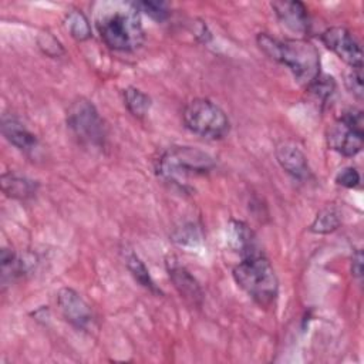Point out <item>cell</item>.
<instances>
[{"instance_id":"cell-12","label":"cell","mask_w":364,"mask_h":364,"mask_svg":"<svg viewBox=\"0 0 364 364\" xmlns=\"http://www.w3.org/2000/svg\"><path fill=\"white\" fill-rule=\"evenodd\" d=\"M166 264L169 279L173 283L178 293L181 294V297H183L191 304L200 306L203 301V291L198 280L191 274V272L186 267L178 264L176 262L169 260L166 262Z\"/></svg>"},{"instance_id":"cell-26","label":"cell","mask_w":364,"mask_h":364,"mask_svg":"<svg viewBox=\"0 0 364 364\" xmlns=\"http://www.w3.org/2000/svg\"><path fill=\"white\" fill-rule=\"evenodd\" d=\"M336 183L353 189L360 183V173L354 166H346L336 175Z\"/></svg>"},{"instance_id":"cell-20","label":"cell","mask_w":364,"mask_h":364,"mask_svg":"<svg viewBox=\"0 0 364 364\" xmlns=\"http://www.w3.org/2000/svg\"><path fill=\"white\" fill-rule=\"evenodd\" d=\"M124 102L127 109L136 118H144L152 105L148 94L135 87H127L124 90Z\"/></svg>"},{"instance_id":"cell-17","label":"cell","mask_w":364,"mask_h":364,"mask_svg":"<svg viewBox=\"0 0 364 364\" xmlns=\"http://www.w3.org/2000/svg\"><path fill=\"white\" fill-rule=\"evenodd\" d=\"M124 259H125V264L129 270V273L132 274V277L145 289H148L152 293H161V290L156 287L155 282L152 280L148 267L145 266V263L141 260V257L132 252V250H127L124 253Z\"/></svg>"},{"instance_id":"cell-7","label":"cell","mask_w":364,"mask_h":364,"mask_svg":"<svg viewBox=\"0 0 364 364\" xmlns=\"http://www.w3.org/2000/svg\"><path fill=\"white\" fill-rule=\"evenodd\" d=\"M326 138L330 149L344 156L357 155L364 145L363 111L357 108L346 109L328 128Z\"/></svg>"},{"instance_id":"cell-1","label":"cell","mask_w":364,"mask_h":364,"mask_svg":"<svg viewBox=\"0 0 364 364\" xmlns=\"http://www.w3.org/2000/svg\"><path fill=\"white\" fill-rule=\"evenodd\" d=\"M256 41L269 58L286 65L303 87L309 88L321 74L318 50L310 41L303 38L277 40L267 33H259Z\"/></svg>"},{"instance_id":"cell-14","label":"cell","mask_w":364,"mask_h":364,"mask_svg":"<svg viewBox=\"0 0 364 364\" xmlns=\"http://www.w3.org/2000/svg\"><path fill=\"white\" fill-rule=\"evenodd\" d=\"M0 264H1V284L4 289L14 279L28 273L36 264V257L28 253L24 256H20L13 249L3 247L0 252Z\"/></svg>"},{"instance_id":"cell-2","label":"cell","mask_w":364,"mask_h":364,"mask_svg":"<svg viewBox=\"0 0 364 364\" xmlns=\"http://www.w3.org/2000/svg\"><path fill=\"white\" fill-rule=\"evenodd\" d=\"M97 28L105 46L115 51H134L145 40L139 11L134 3L114 4L102 10L97 17Z\"/></svg>"},{"instance_id":"cell-8","label":"cell","mask_w":364,"mask_h":364,"mask_svg":"<svg viewBox=\"0 0 364 364\" xmlns=\"http://www.w3.org/2000/svg\"><path fill=\"white\" fill-rule=\"evenodd\" d=\"M57 306L63 317L78 330H90L94 326V313L85 299L71 287H63L57 293Z\"/></svg>"},{"instance_id":"cell-19","label":"cell","mask_w":364,"mask_h":364,"mask_svg":"<svg viewBox=\"0 0 364 364\" xmlns=\"http://www.w3.org/2000/svg\"><path fill=\"white\" fill-rule=\"evenodd\" d=\"M341 223L340 212L334 205H327L323 208L314 220L310 225V232L317 233V235H327L334 232Z\"/></svg>"},{"instance_id":"cell-18","label":"cell","mask_w":364,"mask_h":364,"mask_svg":"<svg viewBox=\"0 0 364 364\" xmlns=\"http://www.w3.org/2000/svg\"><path fill=\"white\" fill-rule=\"evenodd\" d=\"M64 26L77 41H87L92 36L91 24L81 10H71L64 17Z\"/></svg>"},{"instance_id":"cell-11","label":"cell","mask_w":364,"mask_h":364,"mask_svg":"<svg viewBox=\"0 0 364 364\" xmlns=\"http://www.w3.org/2000/svg\"><path fill=\"white\" fill-rule=\"evenodd\" d=\"M272 9L274 10L280 23L293 33L306 34L310 30V16L304 3L299 0L293 1H273Z\"/></svg>"},{"instance_id":"cell-3","label":"cell","mask_w":364,"mask_h":364,"mask_svg":"<svg viewBox=\"0 0 364 364\" xmlns=\"http://www.w3.org/2000/svg\"><path fill=\"white\" fill-rule=\"evenodd\" d=\"M236 284L260 307H272L279 296V279L269 259L260 252L247 255L232 270Z\"/></svg>"},{"instance_id":"cell-27","label":"cell","mask_w":364,"mask_h":364,"mask_svg":"<svg viewBox=\"0 0 364 364\" xmlns=\"http://www.w3.org/2000/svg\"><path fill=\"white\" fill-rule=\"evenodd\" d=\"M363 260H364L363 252H361V249H357L351 257V274L355 279L363 277Z\"/></svg>"},{"instance_id":"cell-4","label":"cell","mask_w":364,"mask_h":364,"mask_svg":"<svg viewBox=\"0 0 364 364\" xmlns=\"http://www.w3.org/2000/svg\"><path fill=\"white\" fill-rule=\"evenodd\" d=\"M213 168V158L195 146H171L156 159L158 176L178 185L181 189L188 186L189 178L208 175Z\"/></svg>"},{"instance_id":"cell-23","label":"cell","mask_w":364,"mask_h":364,"mask_svg":"<svg viewBox=\"0 0 364 364\" xmlns=\"http://www.w3.org/2000/svg\"><path fill=\"white\" fill-rule=\"evenodd\" d=\"M37 43L41 51L48 57H60L64 54V48L61 43L48 31L40 33L37 37Z\"/></svg>"},{"instance_id":"cell-13","label":"cell","mask_w":364,"mask_h":364,"mask_svg":"<svg viewBox=\"0 0 364 364\" xmlns=\"http://www.w3.org/2000/svg\"><path fill=\"white\" fill-rule=\"evenodd\" d=\"M1 134L14 148L24 154H33L38 146L37 136L16 117L4 115L1 118Z\"/></svg>"},{"instance_id":"cell-15","label":"cell","mask_w":364,"mask_h":364,"mask_svg":"<svg viewBox=\"0 0 364 364\" xmlns=\"http://www.w3.org/2000/svg\"><path fill=\"white\" fill-rule=\"evenodd\" d=\"M228 242L230 247L237 252L242 257L260 252L255 233L250 230V228L240 222V220H232L228 228Z\"/></svg>"},{"instance_id":"cell-5","label":"cell","mask_w":364,"mask_h":364,"mask_svg":"<svg viewBox=\"0 0 364 364\" xmlns=\"http://www.w3.org/2000/svg\"><path fill=\"white\" fill-rule=\"evenodd\" d=\"M185 127L195 135L206 139H220L229 132V118L225 111L208 98H195L183 109Z\"/></svg>"},{"instance_id":"cell-25","label":"cell","mask_w":364,"mask_h":364,"mask_svg":"<svg viewBox=\"0 0 364 364\" xmlns=\"http://www.w3.org/2000/svg\"><path fill=\"white\" fill-rule=\"evenodd\" d=\"M309 91H313L318 98H321L323 101H326L328 97H331V94L336 90V82L333 77L328 75H318V78L307 88Z\"/></svg>"},{"instance_id":"cell-22","label":"cell","mask_w":364,"mask_h":364,"mask_svg":"<svg viewBox=\"0 0 364 364\" xmlns=\"http://www.w3.org/2000/svg\"><path fill=\"white\" fill-rule=\"evenodd\" d=\"M173 240L179 245H196L200 239H202V233L200 229L195 225V223H186L182 228H178L173 235H172Z\"/></svg>"},{"instance_id":"cell-10","label":"cell","mask_w":364,"mask_h":364,"mask_svg":"<svg viewBox=\"0 0 364 364\" xmlns=\"http://www.w3.org/2000/svg\"><path fill=\"white\" fill-rule=\"evenodd\" d=\"M276 159L282 169L297 181H307L311 169L307 156L293 141H283L276 146Z\"/></svg>"},{"instance_id":"cell-21","label":"cell","mask_w":364,"mask_h":364,"mask_svg":"<svg viewBox=\"0 0 364 364\" xmlns=\"http://www.w3.org/2000/svg\"><path fill=\"white\" fill-rule=\"evenodd\" d=\"M134 6L136 7L138 11L145 13L146 16H149L155 21H164L171 14L169 6L164 1H148V0H145V1H136V3H134Z\"/></svg>"},{"instance_id":"cell-6","label":"cell","mask_w":364,"mask_h":364,"mask_svg":"<svg viewBox=\"0 0 364 364\" xmlns=\"http://www.w3.org/2000/svg\"><path fill=\"white\" fill-rule=\"evenodd\" d=\"M67 127L77 141L92 149H100L105 144V125L95 108L87 98H77L67 109Z\"/></svg>"},{"instance_id":"cell-24","label":"cell","mask_w":364,"mask_h":364,"mask_svg":"<svg viewBox=\"0 0 364 364\" xmlns=\"http://www.w3.org/2000/svg\"><path fill=\"white\" fill-rule=\"evenodd\" d=\"M346 87L357 100L363 98V67H350L346 74Z\"/></svg>"},{"instance_id":"cell-9","label":"cell","mask_w":364,"mask_h":364,"mask_svg":"<svg viewBox=\"0 0 364 364\" xmlns=\"http://www.w3.org/2000/svg\"><path fill=\"white\" fill-rule=\"evenodd\" d=\"M323 44L350 67H363V51L346 27H330L321 34Z\"/></svg>"},{"instance_id":"cell-16","label":"cell","mask_w":364,"mask_h":364,"mask_svg":"<svg viewBox=\"0 0 364 364\" xmlns=\"http://www.w3.org/2000/svg\"><path fill=\"white\" fill-rule=\"evenodd\" d=\"M1 191L6 196L18 200H27L37 192L38 183L26 176L16 175L13 172H4L1 175Z\"/></svg>"}]
</instances>
